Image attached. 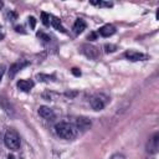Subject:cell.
Instances as JSON below:
<instances>
[{
	"label": "cell",
	"instance_id": "cell-25",
	"mask_svg": "<svg viewBox=\"0 0 159 159\" xmlns=\"http://www.w3.org/2000/svg\"><path fill=\"white\" fill-rule=\"evenodd\" d=\"M5 66L4 65H0V81H1V78H2V76H4V73H5Z\"/></svg>",
	"mask_w": 159,
	"mask_h": 159
},
{
	"label": "cell",
	"instance_id": "cell-19",
	"mask_svg": "<svg viewBox=\"0 0 159 159\" xmlns=\"http://www.w3.org/2000/svg\"><path fill=\"white\" fill-rule=\"evenodd\" d=\"M104 50H106L107 53H108V52H114V51L117 50V46H116V45H112V43H106V45H104Z\"/></svg>",
	"mask_w": 159,
	"mask_h": 159
},
{
	"label": "cell",
	"instance_id": "cell-29",
	"mask_svg": "<svg viewBox=\"0 0 159 159\" xmlns=\"http://www.w3.org/2000/svg\"><path fill=\"white\" fill-rule=\"evenodd\" d=\"M2 5H4V4H2V2L0 1V7H2Z\"/></svg>",
	"mask_w": 159,
	"mask_h": 159
},
{
	"label": "cell",
	"instance_id": "cell-27",
	"mask_svg": "<svg viewBox=\"0 0 159 159\" xmlns=\"http://www.w3.org/2000/svg\"><path fill=\"white\" fill-rule=\"evenodd\" d=\"M88 40H96L97 39V34H94V32H91L89 35H88V37H87Z\"/></svg>",
	"mask_w": 159,
	"mask_h": 159
},
{
	"label": "cell",
	"instance_id": "cell-8",
	"mask_svg": "<svg viewBox=\"0 0 159 159\" xmlns=\"http://www.w3.org/2000/svg\"><path fill=\"white\" fill-rule=\"evenodd\" d=\"M37 112H39L40 117H42V118L46 119V120H52V119H55V112H53V109H51V108L47 107V106H40Z\"/></svg>",
	"mask_w": 159,
	"mask_h": 159
},
{
	"label": "cell",
	"instance_id": "cell-11",
	"mask_svg": "<svg viewBox=\"0 0 159 159\" xmlns=\"http://www.w3.org/2000/svg\"><path fill=\"white\" fill-rule=\"evenodd\" d=\"M75 125H76L77 129L86 130V129H88L91 127V120L88 118H86V117H78L76 119V124Z\"/></svg>",
	"mask_w": 159,
	"mask_h": 159
},
{
	"label": "cell",
	"instance_id": "cell-3",
	"mask_svg": "<svg viewBox=\"0 0 159 159\" xmlns=\"http://www.w3.org/2000/svg\"><path fill=\"white\" fill-rule=\"evenodd\" d=\"M108 102H109V97L107 94H104V93H96L89 99V104H91L92 109H94V111L103 109L107 106Z\"/></svg>",
	"mask_w": 159,
	"mask_h": 159
},
{
	"label": "cell",
	"instance_id": "cell-16",
	"mask_svg": "<svg viewBox=\"0 0 159 159\" xmlns=\"http://www.w3.org/2000/svg\"><path fill=\"white\" fill-rule=\"evenodd\" d=\"M37 37L40 40H42L43 43H51V36H48L45 32H37Z\"/></svg>",
	"mask_w": 159,
	"mask_h": 159
},
{
	"label": "cell",
	"instance_id": "cell-6",
	"mask_svg": "<svg viewBox=\"0 0 159 159\" xmlns=\"http://www.w3.org/2000/svg\"><path fill=\"white\" fill-rule=\"evenodd\" d=\"M124 56H125L129 61H133V62H135V61H144V60L148 58V56H147L145 53H142V52H138V51H134V50H128V51H125Z\"/></svg>",
	"mask_w": 159,
	"mask_h": 159
},
{
	"label": "cell",
	"instance_id": "cell-15",
	"mask_svg": "<svg viewBox=\"0 0 159 159\" xmlns=\"http://www.w3.org/2000/svg\"><path fill=\"white\" fill-rule=\"evenodd\" d=\"M91 4L94 6H98V7H112L113 6V4L111 1H102V0H99V1L93 0V1H91Z\"/></svg>",
	"mask_w": 159,
	"mask_h": 159
},
{
	"label": "cell",
	"instance_id": "cell-24",
	"mask_svg": "<svg viewBox=\"0 0 159 159\" xmlns=\"http://www.w3.org/2000/svg\"><path fill=\"white\" fill-rule=\"evenodd\" d=\"M111 159H125V158H124V155H123V154L117 153V154H113V155L111 157Z\"/></svg>",
	"mask_w": 159,
	"mask_h": 159
},
{
	"label": "cell",
	"instance_id": "cell-21",
	"mask_svg": "<svg viewBox=\"0 0 159 159\" xmlns=\"http://www.w3.org/2000/svg\"><path fill=\"white\" fill-rule=\"evenodd\" d=\"M7 17H9V20H10V21H14V20H16L17 14H16V12H14V11H10V12L7 14Z\"/></svg>",
	"mask_w": 159,
	"mask_h": 159
},
{
	"label": "cell",
	"instance_id": "cell-23",
	"mask_svg": "<svg viewBox=\"0 0 159 159\" xmlns=\"http://www.w3.org/2000/svg\"><path fill=\"white\" fill-rule=\"evenodd\" d=\"M71 72H72V73H73V75H75L76 77H80V76L82 75V73H81V71H80V70H78L77 67H73V68L71 70Z\"/></svg>",
	"mask_w": 159,
	"mask_h": 159
},
{
	"label": "cell",
	"instance_id": "cell-2",
	"mask_svg": "<svg viewBox=\"0 0 159 159\" xmlns=\"http://www.w3.org/2000/svg\"><path fill=\"white\" fill-rule=\"evenodd\" d=\"M4 143L5 145L10 149V150H17L20 148L21 140H20V135L17 134V132L12 128L7 129L4 137Z\"/></svg>",
	"mask_w": 159,
	"mask_h": 159
},
{
	"label": "cell",
	"instance_id": "cell-20",
	"mask_svg": "<svg viewBox=\"0 0 159 159\" xmlns=\"http://www.w3.org/2000/svg\"><path fill=\"white\" fill-rule=\"evenodd\" d=\"M77 94H78V92H77V91H66V92H65V96H66L67 98H70V99L75 98Z\"/></svg>",
	"mask_w": 159,
	"mask_h": 159
},
{
	"label": "cell",
	"instance_id": "cell-26",
	"mask_svg": "<svg viewBox=\"0 0 159 159\" xmlns=\"http://www.w3.org/2000/svg\"><path fill=\"white\" fill-rule=\"evenodd\" d=\"M15 31H16V32L25 34V31H24V27H22V26H15Z\"/></svg>",
	"mask_w": 159,
	"mask_h": 159
},
{
	"label": "cell",
	"instance_id": "cell-5",
	"mask_svg": "<svg viewBox=\"0 0 159 159\" xmlns=\"http://www.w3.org/2000/svg\"><path fill=\"white\" fill-rule=\"evenodd\" d=\"M158 149H159V133L157 132L148 140V143H147V150L150 154H155L158 152Z\"/></svg>",
	"mask_w": 159,
	"mask_h": 159
},
{
	"label": "cell",
	"instance_id": "cell-1",
	"mask_svg": "<svg viewBox=\"0 0 159 159\" xmlns=\"http://www.w3.org/2000/svg\"><path fill=\"white\" fill-rule=\"evenodd\" d=\"M55 130H56V134L60 138L66 139V140H72L78 134V129L76 128V125L72 124V123H68V122H60V123H57L55 125Z\"/></svg>",
	"mask_w": 159,
	"mask_h": 159
},
{
	"label": "cell",
	"instance_id": "cell-22",
	"mask_svg": "<svg viewBox=\"0 0 159 159\" xmlns=\"http://www.w3.org/2000/svg\"><path fill=\"white\" fill-rule=\"evenodd\" d=\"M29 24H30L31 29H35V26H36V19L34 16H30L29 17Z\"/></svg>",
	"mask_w": 159,
	"mask_h": 159
},
{
	"label": "cell",
	"instance_id": "cell-14",
	"mask_svg": "<svg viewBox=\"0 0 159 159\" xmlns=\"http://www.w3.org/2000/svg\"><path fill=\"white\" fill-rule=\"evenodd\" d=\"M36 78L40 81V82H50V81H55L56 80V77L53 76V75H43V73H39L37 76H36Z\"/></svg>",
	"mask_w": 159,
	"mask_h": 159
},
{
	"label": "cell",
	"instance_id": "cell-12",
	"mask_svg": "<svg viewBox=\"0 0 159 159\" xmlns=\"http://www.w3.org/2000/svg\"><path fill=\"white\" fill-rule=\"evenodd\" d=\"M50 25H51L53 29H56L57 31H60V32H62V34H66V29L62 26V24H61V21H60L58 17H56V16H53V15H50Z\"/></svg>",
	"mask_w": 159,
	"mask_h": 159
},
{
	"label": "cell",
	"instance_id": "cell-9",
	"mask_svg": "<svg viewBox=\"0 0 159 159\" xmlns=\"http://www.w3.org/2000/svg\"><path fill=\"white\" fill-rule=\"evenodd\" d=\"M114 32H116V27H114L112 24H106V25H103L102 27H99V30H98V34H99L101 36H103V37H109V36H112Z\"/></svg>",
	"mask_w": 159,
	"mask_h": 159
},
{
	"label": "cell",
	"instance_id": "cell-7",
	"mask_svg": "<svg viewBox=\"0 0 159 159\" xmlns=\"http://www.w3.org/2000/svg\"><path fill=\"white\" fill-rule=\"evenodd\" d=\"M27 65H29V61H24V60L16 61L15 63L11 65V67H10V70H9V77H10V78L15 77V75H16L20 70H22L25 66H27Z\"/></svg>",
	"mask_w": 159,
	"mask_h": 159
},
{
	"label": "cell",
	"instance_id": "cell-17",
	"mask_svg": "<svg viewBox=\"0 0 159 159\" xmlns=\"http://www.w3.org/2000/svg\"><path fill=\"white\" fill-rule=\"evenodd\" d=\"M56 97H57V94L53 93V92H51V91H46V92L42 93V98L46 99V101H53Z\"/></svg>",
	"mask_w": 159,
	"mask_h": 159
},
{
	"label": "cell",
	"instance_id": "cell-13",
	"mask_svg": "<svg viewBox=\"0 0 159 159\" xmlns=\"http://www.w3.org/2000/svg\"><path fill=\"white\" fill-rule=\"evenodd\" d=\"M86 27H87V24H86L84 20H82V19H77V20L75 21V24H73V31H75V34H77V35L82 34V32L86 30Z\"/></svg>",
	"mask_w": 159,
	"mask_h": 159
},
{
	"label": "cell",
	"instance_id": "cell-18",
	"mask_svg": "<svg viewBox=\"0 0 159 159\" xmlns=\"http://www.w3.org/2000/svg\"><path fill=\"white\" fill-rule=\"evenodd\" d=\"M41 20H42V24H43L45 26H48V25H50V14L42 11V12H41Z\"/></svg>",
	"mask_w": 159,
	"mask_h": 159
},
{
	"label": "cell",
	"instance_id": "cell-10",
	"mask_svg": "<svg viewBox=\"0 0 159 159\" xmlns=\"http://www.w3.org/2000/svg\"><path fill=\"white\" fill-rule=\"evenodd\" d=\"M34 82L31 80H20L17 81V88L22 92H30L31 88L34 87Z\"/></svg>",
	"mask_w": 159,
	"mask_h": 159
},
{
	"label": "cell",
	"instance_id": "cell-4",
	"mask_svg": "<svg viewBox=\"0 0 159 159\" xmlns=\"http://www.w3.org/2000/svg\"><path fill=\"white\" fill-rule=\"evenodd\" d=\"M81 52H82L86 57H88V58H91V60H97L98 56H99L98 48L94 47V46H92V45H89V43L82 45V46H81Z\"/></svg>",
	"mask_w": 159,
	"mask_h": 159
},
{
	"label": "cell",
	"instance_id": "cell-28",
	"mask_svg": "<svg viewBox=\"0 0 159 159\" xmlns=\"http://www.w3.org/2000/svg\"><path fill=\"white\" fill-rule=\"evenodd\" d=\"M2 36H4V35H2V34H1V26H0V40H1V39H2Z\"/></svg>",
	"mask_w": 159,
	"mask_h": 159
}]
</instances>
